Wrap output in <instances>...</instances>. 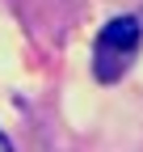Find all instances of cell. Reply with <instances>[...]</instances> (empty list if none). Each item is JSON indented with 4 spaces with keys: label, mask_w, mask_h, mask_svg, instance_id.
<instances>
[{
    "label": "cell",
    "mask_w": 143,
    "mask_h": 152,
    "mask_svg": "<svg viewBox=\"0 0 143 152\" xmlns=\"http://www.w3.org/2000/svg\"><path fill=\"white\" fill-rule=\"evenodd\" d=\"M139 38H143V30H139L135 17H114V21H105V30H101V47L135 51V47H139Z\"/></svg>",
    "instance_id": "1"
},
{
    "label": "cell",
    "mask_w": 143,
    "mask_h": 152,
    "mask_svg": "<svg viewBox=\"0 0 143 152\" xmlns=\"http://www.w3.org/2000/svg\"><path fill=\"white\" fill-rule=\"evenodd\" d=\"M0 152H13V148H9V140H4V135H0Z\"/></svg>",
    "instance_id": "2"
}]
</instances>
